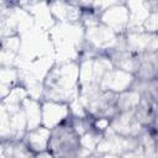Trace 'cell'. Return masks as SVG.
Listing matches in <instances>:
<instances>
[{"instance_id": "obj_1", "label": "cell", "mask_w": 158, "mask_h": 158, "mask_svg": "<svg viewBox=\"0 0 158 158\" xmlns=\"http://www.w3.org/2000/svg\"><path fill=\"white\" fill-rule=\"evenodd\" d=\"M79 96V63L56 62L43 79L40 101L69 104Z\"/></svg>"}, {"instance_id": "obj_2", "label": "cell", "mask_w": 158, "mask_h": 158, "mask_svg": "<svg viewBox=\"0 0 158 158\" xmlns=\"http://www.w3.org/2000/svg\"><path fill=\"white\" fill-rule=\"evenodd\" d=\"M47 151L51 153L52 158H79V136L72 128L69 118L62 125L51 130V137Z\"/></svg>"}, {"instance_id": "obj_3", "label": "cell", "mask_w": 158, "mask_h": 158, "mask_svg": "<svg viewBox=\"0 0 158 158\" xmlns=\"http://www.w3.org/2000/svg\"><path fill=\"white\" fill-rule=\"evenodd\" d=\"M114 67L105 54H96L93 58L79 62V85L99 84L104 75Z\"/></svg>"}, {"instance_id": "obj_4", "label": "cell", "mask_w": 158, "mask_h": 158, "mask_svg": "<svg viewBox=\"0 0 158 158\" xmlns=\"http://www.w3.org/2000/svg\"><path fill=\"white\" fill-rule=\"evenodd\" d=\"M139 146L141 144L137 137H125V136L117 135L109 127L102 135L95 153L98 154L109 153V154H115L121 157L123 153L133 151Z\"/></svg>"}, {"instance_id": "obj_5", "label": "cell", "mask_w": 158, "mask_h": 158, "mask_svg": "<svg viewBox=\"0 0 158 158\" xmlns=\"http://www.w3.org/2000/svg\"><path fill=\"white\" fill-rule=\"evenodd\" d=\"M99 21L116 35H125L128 26V10L125 1H115L99 15Z\"/></svg>"}, {"instance_id": "obj_6", "label": "cell", "mask_w": 158, "mask_h": 158, "mask_svg": "<svg viewBox=\"0 0 158 158\" xmlns=\"http://www.w3.org/2000/svg\"><path fill=\"white\" fill-rule=\"evenodd\" d=\"M70 117L69 104L41 101V125L48 130L62 125Z\"/></svg>"}, {"instance_id": "obj_7", "label": "cell", "mask_w": 158, "mask_h": 158, "mask_svg": "<svg viewBox=\"0 0 158 158\" xmlns=\"http://www.w3.org/2000/svg\"><path fill=\"white\" fill-rule=\"evenodd\" d=\"M125 47L132 53L157 52V33L144 31H127L125 33Z\"/></svg>"}, {"instance_id": "obj_8", "label": "cell", "mask_w": 158, "mask_h": 158, "mask_svg": "<svg viewBox=\"0 0 158 158\" xmlns=\"http://www.w3.org/2000/svg\"><path fill=\"white\" fill-rule=\"evenodd\" d=\"M48 10L56 23H80L81 9L74 1H51Z\"/></svg>"}, {"instance_id": "obj_9", "label": "cell", "mask_w": 158, "mask_h": 158, "mask_svg": "<svg viewBox=\"0 0 158 158\" xmlns=\"http://www.w3.org/2000/svg\"><path fill=\"white\" fill-rule=\"evenodd\" d=\"M110 128L115 133L125 137H138L146 130H148L137 122V120L135 118L133 111L118 112L114 118H111Z\"/></svg>"}, {"instance_id": "obj_10", "label": "cell", "mask_w": 158, "mask_h": 158, "mask_svg": "<svg viewBox=\"0 0 158 158\" xmlns=\"http://www.w3.org/2000/svg\"><path fill=\"white\" fill-rule=\"evenodd\" d=\"M133 81H135L133 74L112 68L104 75L102 80L100 81V88L101 90H107L115 94H120L122 91L131 89Z\"/></svg>"}, {"instance_id": "obj_11", "label": "cell", "mask_w": 158, "mask_h": 158, "mask_svg": "<svg viewBox=\"0 0 158 158\" xmlns=\"http://www.w3.org/2000/svg\"><path fill=\"white\" fill-rule=\"evenodd\" d=\"M158 72V56L157 52L136 53V68L133 77L137 80H153L157 79Z\"/></svg>"}, {"instance_id": "obj_12", "label": "cell", "mask_w": 158, "mask_h": 158, "mask_svg": "<svg viewBox=\"0 0 158 158\" xmlns=\"http://www.w3.org/2000/svg\"><path fill=\"white\" fill-rule=\"evenodd\" d=\"M125 2L128 10L127 31H143L142 26L151 14L148 1H125Z\"/></svg>"}, {"instance_id": "obj_13", "label": "cell", "mask_w": 158, "mask_h": 158, "mask_svg": "<svg viewBox=\"0 0 158 158\" xmlns=\"http://www.w3.org/2000/svg\"><path fill=\"white\" fill-rule=\"evenodd\" d=\"M49 137H51V130L41 125L33 130L27 131L22 141L33 153H40V152H44L48 149Z\"/></svg>"}, {"instance_id": "obj_14", "label": "cell", "mask_w": 158, "mask_h": 158, "mask_svg": "<svg viewBox=\"0 0 158 158\" xmlns=\"http://www.w3.org/2000/svg\"><path fill=\"white\" fill-rule=\"evenodd\" d=\"M115 69L133 74L136 68V54L127 49H110L104 53Z\"/></svg>"}, {"instance_id": "obj_15", "label": "cell", "mask_w": 158, "mask_h": 158, "mask_svg": "<svg viewBox=\"0 0 158 158\" xmlns=\"http://www.w3.org/2000/svg\"><path fill=\"white\" fill-rule=\"evenodd\" d=\"M21 107L26 117L27 131L41 126V101L40 100H36L28 96L23 100Z\"/></svg>"}, {"instance_id": "obj_16", "label": "cell", "mask_w": 158, "mask_h": 158, "mask_svg": "<svg viewBox=\"0 0 158 158\" xmlns=\"http://www.w3.org/2000/svg\"><path fill=\"white\" fill-rule=\"evenodd\" d=\"M19 84V70L17 68L0 67V101H2L14 86Z\"/></svg>"}, {"instance_id": "obj_17", "label": "cell", "mask_w": 158, "mask_h": 158, "mask_svg": "<svg viewBox=\"0 0 158 158\" xmlns=\"http://www.w3.org/2000/svg\"><path fill=\"white\" fill-rule=\"evenodd\" d=\"M141 101V95L132 90L128 89L126 91H122L120 94H117V101H116V106L118 112H125V111H133L138 104Z\"/></svg>"}, {"instance_id": "obj_18", "label": "cell", "mask_w": 158, "mask_h": 158, "mask_svg": "<svg viewBox=\"0 0 158 158\" xmlns=\"http://www.w3.org/2000/svg\"><path fill=\"white\" fill-rule=\"evenodd\" d=\"M5 144L10 158H33L36 154L26 146L23 141L5 142Z\"/></svg>"}, {"instance_id": "obj_19", "label": "cell", "mask_w": 158, "mask_h": 158, "mask_svg": "<svg viewBox=\"0 0 158 158\" xmlns=\"http://www.w3.org/2000/svg\"><path fill=\"white\" fill-rule=\"evenodd\" d=\"M101 137H102L101 133H99V132H96L95 130L91 128V130L86 131L84 135H81V136L79 137L80 147H81L83 149L90 152V153H95L96 147H98V144H99Z\"/></svg>"}, {"instance_id": "obj_20", "label": "cell", "mask_w": 158, "mask_h": 158, "mask_svg": "<svg viewBox=\"0 0 158 158\" xmlns=\"http://www.w3.org/2000/svg\"><path fill=\"white\" fill-rule=\"evenodd\" d=\"M11 141V126H10V112L5 105L0 101V142Z\"/></svg>"}, {"instance_id": "obj_21", "label": "cell", "mask_w": 158, "mask_h": 158, "mask_svg": "<svg viewBox=\"0 0 158 158\" xmlns=\"http://www.w3.org/2000/svg\"><path fill=\"white\" fill-rule=\"evenodd\" d=\"M157 27H158V12H151L147 20L144 21L142 30L148 33H157Z\"/></svg>"}, {"instance_id": "obj_22", "label": "cell", "mask_w": 158, "mask_h": 158, "mask_svg": "<svg viewBox=\"0 0 158 158\" xmlns=\"http://www.w3.org/2000/svg\"><path fill=\"white\" fill-rule=\"evenodd\" d=\"M121 158H144V152H143V147L139 146L133 151L126 152L121 156Z\"/></svg>"}, {"instance_id": "obj_23", "label": "cell", "mask_w": 158, "mask_h": 158, "mask_svg": "<svg viewBox=\"0 0 158 158\" xmlns=\"http://www.w3.org/2000/svg\"><path fill=\"white\" fill-rule=\"evenodd\" d=\"M0 158H10L5 142H0Z\"/></svg>"}, {"instance_id": "obj_24", "label": "cell", "mask_w": 158, "mask_h": 158, "mask_svg": "<svg viewBox=\"0 0 158 158\" xmlns=\"http://www.w3.org/2000/svg\"><path fill=\"white\" fill-rule=\"evenodd\" d=\"M33 158H52L51 153L48 151H44V152H40V153H36Z\"/></svg>"}, {"instance_id": "obj_25", "label": "cell", "mask_w": 158, "mask_h": 158, "mask_svg": "<svg viewBox=\"0 0 158 158\" xmlns=\"http://www.w3.org/2000/svg\"><path fill=\"white\" fill-rule=\"evenodd\" d=\"M98 154V153H96ZM98 158H121L115 154H109V153H104V154H98Z\"/></svg>"}, {"instance_id": "obj_26", "label": "cell", "mask_w": 158, "mask_h": 158, "mask_svg": "<svg viewBox=\"0 0 158 158\" xmlns=\"http://www.w3.org/2000/svg\"><path fill=\"white\" fill-rule=\"evenodd\" d=\"M79 158H98V154L96 153H91V154H88V156H80Z\"/></svg>"}]
</instances>
